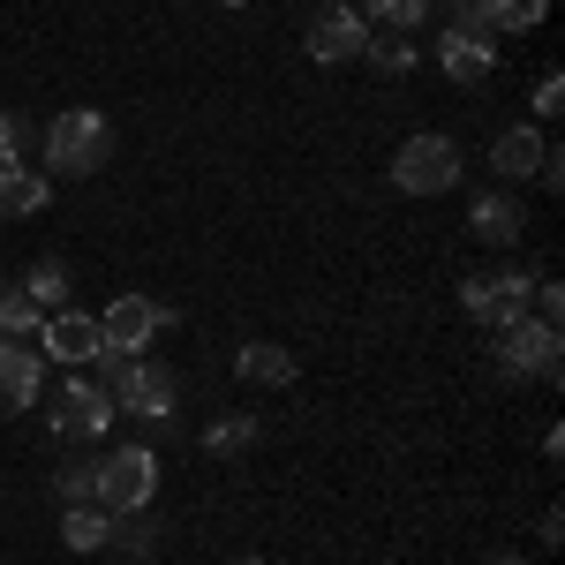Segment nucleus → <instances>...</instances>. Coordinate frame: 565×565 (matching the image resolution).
<instances>
[{
	"mask_svg": "<svg viewBox=\"0 0 565 565\" xmlns=\"http://www.w3.org/2000/svg\"><path fill=\"white\" fill-rule=\"evenodd\" d=\"M98 392H114V407H129L143 423H167L174 415V370H159V362H143V354H98Z\"/></svg>",
	"mask_w": 565,
	"mask_h": 565,
	"instance_id": "1",
	"label": "nucleus"
},
{
	"mask_svg": "<svg viewBox=\"0 0 565 565\" xmlns=\"http://www.w3.org/2000/svg\"><path fill=\"white\" fill-rule=\"evenodd\" d=\"M106 159H114V129H106V114H90V106L53 114V129H45V167H53L61 181H90Z\"/></svg>",
	"mask_w": 565,
	"mask_h": 565,
	"instance_id": "2",
	"label": "nucleus"
},
{
	"mask_svg": "<svg viewBox=\"0 0 565 565\" xmlns=\"http://www.w3.org/2000/svg\"><path fill=\"white\" fill-rule=\"evenodd\" d=\"M392 189L399 196H445V189H460V143L452 136H407L399 151H392Z\"/></svg>",
	"mask_w": 565,
	"mask_h": 565,
	"instance_id": "3",
	"label": "nucleus"
},
{
	"mask_svg": "<svg viewBox=\"0 0 565 565\" xmlns=\"http://www.w3.org/2000/svg\"><path fill=\"white\" fill-rule=\"evenodd\" d=\"M159 498V452L151 445H121V452H106L98 460V513H143Z\"/></svg>",
	"mask_w": 565,
	"mask_h": 565,
	"instance_id": "4",
	"label": "nucleus"
},
{
	"mask_svg": "<svg viewBox=\"0 0 565 565\" xmlns=\"http://www.w3.org/2000/svg\"><path fill=\"white\" fill-rule=\"evenodd\" d=\"M527 287H535V279H527L521 264H513V271H476V279L460 287V309H468L476 324H490V332H505V324L527 317Z\"/></svg>",
	"mask_w": 565,
	"mask_h": 565,
	"instance_id": "5",
	"label": "nucleus"
},
{
	"mask_svg": "<svg viewBox=\"0 0 565 565\" xmlns=\"http://www.w3.org/2000/svg\"><path fill=\"white\" fill-rule=\"evenodd\" d=\"M362 39H370V15L348 8V0H324V8L309 15V31H302V45H309V61H317V68L362 61Z\"/></svg>",
	"mask_w": 565,
	"mask_h": 565,
	"instance_id": "6",
	"label": "nucleus"
},
{
	"mask_svg": "<svg viewBox=\"0 0 565 565\" xmlns=\"http://www.w3.org/2000/svg\"><path fill=\"white\" fill-rule=\"evenodd\" d=\"M498 370H505V377H558V324H543V317H535V324H505V332H498Z\"/></svg>",
	"mask_w": 565,
	"mask_h": 565,
	"instance_id": "7",
	"label": "nucleus"
},
{
	"mask_svg": "<svg viewBox=\"0 0 565 565\" xmlns=\"http://www.w3.org/2000/svg\"><path fill=\"white\" fill-rule=\"evenodd\" d=\"M53 430L76 437V445H90V437H106V423H114V392H98L90 377H68V385L53 392Z\"/></svg>",
	"mask_w": 565,
	"mask_h": 565,
	"instance_id": "8",
	"label": "nucleus"
},
{
	"mask_svg": "<svg viewBox=\"0 0 565 565\" xmlns=\"http://www.w3.org/2000/svg\"><path fill=\"white\" fill-rule=\"evenodd\" d=\"M159 324H167V309L151 302V295H114L106 317H98V340H106L114 354H143L151 340H159Z\"/></svg>",
	"mask_w": 565,
	"mask_h": 565,
	"instance_id": "9",
	"label": "nucleus"
},
{
	"mask_svg": "<svg viewBox=\"0 0 565 565\" xmlns=\"http://www.w3.org/2000/svg\"><path fill=\"white\" fill-rule=\"evenodd\" d=\"M39 354L45 362H68V370H76V362H98V354H106L98 317H84V309H53V317L39 324Z\"/></svg>",
	"mask_w": 565,
	"mask_h": 565,
	"instance_id": "10",
	"label": "nucleus"
},
{
	"mask_svg": "<svg viewBox=\"0 0 565 565\" xmlns=\"http://www.w3.org/2000/svg\"><path fill=\"white\" fill-rule=\"evenodd\" d=\"M39 370L45 354L23 348V340H0V415H23V407H39Z\"/></svg>",
	"mask_w": 565,
	"mask_h": 565,
	"instance_id": "11",
	"label": "nucleus"
},
{
	"mask_svg": "<svg viewBox=\"0 0 565 565\" xmlns=\"http://www.w3.org/2000/svg\"><path fill=\"white\" fill-rule=\"evenodd\" d=\"M437 61H445L452 84H482V76L498 68V45L482 39V31H460V23H452V31L437 39Z\"/></svg>",
	"mask_w": 565,
	"mask_h": 565,
	"instance_id": "12",
	"label": "nucleus"
},
{
	"mask_svg": "<svg viewBox=\"0 0 565 565\" xmlns=\"http://www.w3.org/2000/svg\"><path fill=\"white\" fill-rule=\"evenodd\" d=\"M53 204V181L23 159H0V218H39Z\"/></svg>",
	"mask_w": 565,
	"mask_h": 565,
	"instance_id": "13",
	"label": "nucleus"
},
{
	"mask_svg": "<svg viewBox=\"0 0 565 565\" xmlns=\"http://www.w3.org/2000/svg\"><path fill=\"white\" fill-rule=\"evenodd\" d=\"M543 159H551L543 129H505L498 143H490V174H498V181H535V174H543Z\"/></svg>",
	"mask_w": 565,
	"mask_h": 565,
	"instance_id": "14",
	"label": "nucleus"
},
{
	"mask_svg": "<svg viewBox=\"0 0 565 565\" xmlns=\"http://www.w3.org/2000/svg\"><path fill=\"white\" fill-rule=\"evenodd\" d=\"M476 234L490 242V249H521V234H527V204L513 196V189H490L476 204Z\"/></svg>",
	"mask_w": 565,
	"mask_h": 565,
	"instance_id": "15",
	"label": "nucleus"
},
{
	"mask_svg": "<svg viewBox=\"0 0 565 565\" xmlns=\"http://www.w3.org/2000/svg\"><path fill=\"white\" fill-rule=\"evenodd\" d=\"M234 370H242V385H295V348H279V340H242V354H234Z\"/></svg>",
	"mask_w": 565,
	"mask_h": 565,
	"instance_id": "16",
	"label": "nucleus"
},
{
	"mask_svg": "<svg viewBox=\"0 0 565 565\" xmlns=\"http://www.w3.org/2000/svg\"><path fill=\"white\" fill-rule=\"evenodd\" d=\"M45 309L31 302V287L23 279H0V340H23V332H39Z\"/></svg>",
	"mask_w": 565,
	"mask_h": 565,
	"instance_id": "17",
	"label": "nucleus"
},
{
	"mask_svg": "<svg viewBox=\"0 0 565 565\" xmlns=\"http://www.w3.org/2000/svg\"><path fill=\"white\" fill-rule=\"evenodd\" d=\"M61 543H68V551H106V543H114V513H98V505H68Z\"/></svg>",
	"mask_w": 565,
	"mask_h": 565,
	"instance_id": "18",
	"label": "nucleus"
},
{
	"mask_svg": "<svg viewBox=\"0 0 565 565\" xmlns=\"http://www.w3.org/2000/svg\"><path fill=\"white\" fill-rule=\"evenodd\" d=\"M362 61H370L377 76H407V68H415V45H407V31H370V39H362Z\"/></svg>",
	"mask_w": 565,
	"mask_h": 565,
	"instance_id": "19",
	"label": "nucleus"
},
{
	"mask_svg": "<svg viewBox=\"0 0 565 565\" xmlns=\"http://www.w3.org/2000/svg\"><path fill=\"white\" fill-rule=\"evenodd\" d=\"M53 490H61L68 505H98V460H61V468H53Z\"/></svg>",
	"mask_w": 565,
	"mask_h": 565,
	"instance_id": "20",
	"label": "nucleus"
},
{
	"mask_svg": "<svg viewBox=\"0 0 565 565\" xmlns=\"http://www.w3.org/2000/svg\"><path fill=\"white\" fill-rule=\"evenodd\" d=\"M551 15V0H490V31H535Z\"/></svg>",
	"mask_w": 565,
	"mask_h": 565,
	"instance_id": "21",
	"label": "nucleus"
},
{
	"mask_svg": "<svg viewBox=\"0 0 565 565\" xmlns=\"http://www.w3.org/2000/svg\"><path fill=\"white\" fill-rule=\"evenodd\" d=\"M204 445L234 460V452H249V445H257V423H249V415H226V423H212V430H204Z\"/></svg>",
	"mask_w": 565,
	"mask_h": 565,
	"instance_id": "22",
	"label": "nucleus"
},
{
	"mask_svg": "<svg viewBox=\"0 0 565 565\" xmlns=\"http://www.w3.org/2000/svg\"><path fill=\"white\" fill-rule=\"evenodd\" d=\"M370 15H377V31H415L430 15V0H370Z\"/></svg>",
	"mask_w": 565,
	"mask_h": 565,
	"instance_id": "23",
	"label": "nucleus"
},
{
	"mask_svg": "<svg viewBox=\"0 0 565 565\" xmlns=\"http://www.w3.org/2000/svg\"><path fill=\"white\" fill-rule=\"evenodd\" d=\"M23 287H31V302H39V309H61V295H68V271H61V264H39Z\"/></svg>",
	"mask_w": 565,
	"mask_h": 565,
	"instance_id": "24",
	"label": "nucleus"
},
{
	"mask_svg": "<svg viewBox=\"0 0 565 565\" xmlns=\"http://www.w3.org/2000/svg\"><path fill=\"white\" fill-rule=\"evenodd\" d=\"M452 23H460V31H482V39H498V31H490V0H452Z\"/></svg>",
	"mask_w": 565,
	"mask_h": 565,
	"instance_id": "25",
	"label": "nucleus"
},
{
	"mask_svg": "<svg viewBox=\"0 0 565 565\" xmlns=\"http://www.w3.org/2000/svg\"><path fill=\"white\" fill-rule=\"evenodd\" d=\"M0 159H23V121L15 114H0Z\"/></svg>",
	"mask_w": 565,
	"mask_h": 565,
	"instance_id": "26",
	"label": "nucleus"
},
{
	"mask_svg": "<svg viewBox=\"0 0 565 565\" xmlns=\"http://www.w3.org/2000/svg\"><path fill=\"white\" fill-rule=\"evenodd\" d=\"M558 98H565V76H543L535 84V114H558Z\"/></svg>",
	"mask_w": 565,
	"mask_h": 565,
	"instance_id": "27",
	"label": "nucleus"
},
{
	"mask_svg": "<svg viewBox=\"0 0 565 565\" xmlns=\"http://www.w3.org/2000/svg\"><path fill=\"white\" fill-rule=\"evenodd\" d=\"M218 8H249V0H218Z\"/></svg>",
	"mask_w": 565,
	"mask_h": 565,
	"instance_id": "28",
	"label": "nucleus"
},
{
	"mask_svg": "<svg viewBox=\"0 0 565 565\" xmlns=\"http://www.w3.org/2000/svg\"><path fill=\"white\" fill-rule=\"evenodd\" d=\"M234 565H264V558H234Z\"/></svg>",
	"mask_w": 565,
	"mask_h": 565,
	"instance_id": "29",
	"label": "nucleus"
},
{
	"mask_svg": "<svg viewBox=\"0 0 565 565\" xmlns=\"http://www.w3.org/2000/svg\"><path fill=\"white\" fill-rule=\"evenodd\" d=\"M498 565H527V558H498Z\"/></svg>",
	"mask_w": 565,
	"mask_h": 565,
	"instance_id": "30",
	"label": "nucleus"
}]
</instances>
